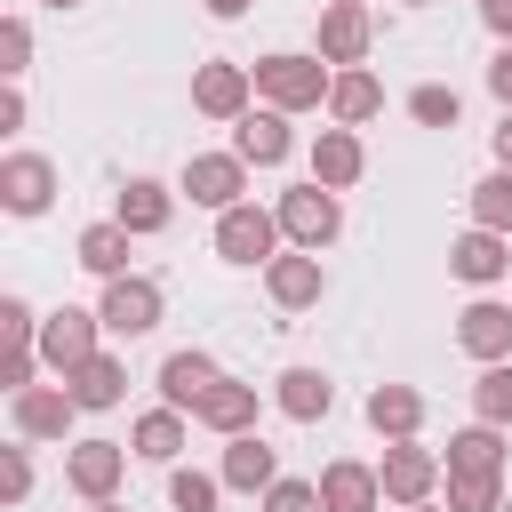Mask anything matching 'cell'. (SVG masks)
<instances>
[{"label":"cell","mask_w":512,"mask_h":512,"mask_svg":"<svg viewBox=\"0 0 512 512\" xmlns=\"http://www.w3.org/2000/svg\"><path fill=\"white\" fill-rule=\"evenodd\" d=\"M248 72H256V96L280 104V112H312V104H328V88H336V64H328V56H304V48H272V56H256Z\"/></svg>","instance_id":"cell-1"},{"label":"cell","mask_w":512,"mask_h":512,"mask_svg":"<svg viewBox=\"0 0 512 512\" xmlns=\"http://www.w3.org/2000/svg\"><path fill=\"white\" fill-rule=\"evenodd\" d=\"M96 312H104V336L136 344V336H152V328H160V312H168V288H160L152 272H120V280H104Z\"/></svg>","instance_id":"cell-2"},{"label":"cell","mask_w":512,"mask_h":512,"mask_svg":"<svg viewBox=\"0 0 512 512\" xmlns=\"http://www.w3.org/2000/svg\"><path fill=\"white\" fill-rule=\"evenodd\" d=\"M176 192H184L192 208L224 216V208L248 200V160H240V152H192V160L176 168Z\"/></svg>","instance_id":"cell-3"},{"label":"cell","mask_w":512,"mask_h":512,"mask_svg":"<svg viewBox=\"0 0 512 512\" xmlns=\"http://www.w3.org/2000/svg\"><path fill=\"white\" fill-rule=\"evenodd\" d=\"M280 208H256V200H240V208H224L216 216V256L224 264H272L280 256Z\"/></svg>","instance_id":"cell-4"},{"label":"cell","mask_w":512,"mask_h":512,"mask_svg":"<svg viewBox=\"0 0 512 512\" xmlns=\"http://www.w3.org/2000/svg\"><path fill=\"white\" fill-rule=\"evenodd\" d=\"M368 48H376V16H368V0H328L320 24H312V56H328V64L344 72V64H368Z\"/></svg>","instance_id":"cell-5"},{"label":"cell","mask_w":512,"mask_h":512,"mask_svg":"<svg viewBox=\"0 0 512 512\" xmlns=\"http://www.w3.org/2000/svg\"><path fill=\"white\" fill-rule=\"evenodd\" d=\"M280 232H288V248H328L344 232V200L328 184H296V192H280Z\"/></svg>","instance_id":"cell-6"},{"label":"cell","mask_w":512,"mask_h":512,"mask_svg":"<svg viewBox=\"0 0 512 512\" xmlns=\"http://www.w3.org/2000/svg\"><path fill=\"white\" fill-rule=\"evenodd\" d=\"M96 336H104V312H80V304H56V312H40V360H48L56 376H72L88 352H104Z\"/></svg>","instance_id":"cell-7"},{"label":"cell","mask_w":512,"mask_h":512,"mask_svg":"<svg viewBox=\"0 0 512 512\" xmlns=\"http://www.w3.org/2000/svg\"><path fill=\"white\" fill-rule=\"evenodd\" d=\"M72 416H88V408L72 400V384H24V392H8V424H16V440H64Z\"/></svg>","instance_id":"cell-8"},{"label":"cell","mask_w":512,"mask_h":512,"mask_svg":"<svg viewBox=\"0 0 512 512\" xmlns=\"http://www.w3.org/2000/svg\"><path fill=\"white\" fill-rule=\"evenodd\" d=\"M128 440H72L64 448V480H72V496H88V504H104V496H120V480H128Z\"/></svg>","instance_id":"cell-9"},{"label":"cell","mask_w":512,"mask_h":512,"mask_svg":"<svg viewBox=\"0 0 512 512\" xmlns=\"http://www.w3.org/2000/svg\"><path fill=\"white\" fill-rule=\"evenodd\" d=\"M376 480H384V504H432V488L448 480V464L432 448H416V440H384Z\"/></svg>","instance_id":"cell-10"},{"label":"cell","mask_w":512,"mask_h":512,"mask_svg":"<svg viewBox=\"0 0 512 512\" xmlns=\"http://www.w3.org/2000/svg\"><path fill=\"white\" fill-rule=\"evenodd\" d=\"M448 272H456L464 288H496V280H512V232H488V224L456 232V240H448Z\"/></svg>","instance_id":"cell-11"},{"label":"cell","mask_w":512,"mask_h":512,"mask_svg":"<svg viewBox=\"0 0 512 512\" xmlns=\"http://www.w3.org/2000/svg\"><path fill=\"white\" fill-rule=\"evenodd\" d=\"M56 200V160L48 152H8L0 160V208L8 216H48Z\"/></svg>","instance_id":"cell-12"},{"label":"cell","mask_w":512,"mask_h":512,"mask_svg":"<svg viewBox=\"0 0 512 512\" xmlns=\"http://www.w3.org/2000/svg\"><path fill=\"white\" fill-rule=\"evenodd\" d=\"M456 344H464L480 368L512 360V304H504V296H472V304L456 312Z\"/></svg>","instance_id":"cell-13"},{"label":"cell","mask_w":512,"mask_h":512,"mask_svg":"<svg viewBox=\"0 0 512 512\" xmlns=\"http://www.w3.org/2000/svg\"><path fill=\"white\" fill-rule=\"evenodd\" d=\"M264 296H272L280 312H304V304H320V296H328L320 248H288V256H272V264H264Z\"/></svg>","instance_id":"cell-14"},{"label":"cell","mask_w":512,"mask_h":512,"mask_svg":"<svg viewBox=\"0 0 512 512\" xmlns=\"http://www.w3.org/2000/svg\"><path fill=\"white\" fill-rule=\"evenodd\" d=\"M248 96H256V72L248 64H200L192 72V112H208V120H240L248 112Z\"/></svg>","instance_id":"cell-15"},{"label":"cell","mask_w":512,"mask_h":512,"mask_svg":"<svg viewBox=\"0 0 512 512\" xmlns=\"http://www.w3.org/2000/svg\"><path fill=\"white\" fill-rule=\"evenodd\" d=\"M232 152H240L248 168H280V160L296 152V136H288V112H280V104H264V112L248 104V112L232 120Z\"/></svg>","instance_id":"cell-16"},{"label":"cell","mask_w":512,"mask_h":512,"mask_svg":"<svg viewBox=\"0 0 512 512\" xmlns=\"http://www.w3.org/2000/svg\"><path fill=\"white\" fill-rule=\"evenodd\" d=\"M176 200H184L176 184H160V176H128V184H120V200H112V216H120L136 240H152V232H168V224H176Z\"/></svg>","instance_id":"cell-17"},{"label":"cell","mask_w":512,"mask_h":512,"mask_svg":"<svg viewBox=\"0 0 512 512\" xmlns=\"http://www.w3.org/2000/svg\"><path fill=\"white\" fill-rule=\"evenodd\" d=\"M320 504H328V512H376V504H384L376 464H360V456H328V464H320Z\"/></svg>","instance_id":"cell-18"},{"label":"cell","mask_w":512,"mask_h":512,"mask_svg":"<svg viewBox=\"0 0 512 512\" xmlns=\"http://www.w3.org/2000/svg\"><path fill=\"white\" fill-rule=\"evenodd\" d=\"M192 424H208V432H224V440H240V432H256V384H240V376H216V384L200 392V408H192Z\"/></svg>","instance_id":"cell-19"},{"label":"cell","mask_w":512,"mask_h":512,"mask_svg":"<svg viewBox=\"0 0 512 512\" xmlns=\"http://www.w3.org/2000/svg\"><path fill=\"white\" fill-rule=\"evenodd\" d=\"M360 168H368V152H360V128H320V136H312V184H328V192H352V184H360Z\"/></svg>","instance_id":"cell-20"},{"label":"cell","mask_w":512,"mask_h":512,"mask_svg":"<svg viewBox=\"0 0 512 512\" xmlns=\"http://www.w3.org/2000/svg\"><path fill=\"white\" fill-rule=\"evenodd\" d=\"M64 384H72V400H80L88 416H104V408H120V400H128V360H120V352H88Z\"/></svg>","instance_id":"cell-21"},{"label":"cell","mask_w":512,"mask_h":512,"mask_svg":"<svg viewBox=\"0 0 512 512\" xmlns=\"http://www.w3.org/2000/svg\"><path fill=\"white\" fill-rule=\"evenodd\" d=\"M272 408H280L288 424H320V416L336 408V384H328L320 368H280V376H272Z\"/></svg>","instance_id":"cell-22"},{"label":"cell","mask_w":512,"mask_h":512,"mask_svg":"<svg viewBox=\"0 0 512 512\" xmlns=\"http://www.w3.org/2000/svg\"><path fill=\"white\" fill-rule=\"evenodd\" d=\"M376 112H384V80H376L368 64H344L336 88H328V120H336V128H368Z\"/></svg>","instance_id":"cell-23"},{"label":"cell","mask_w":512,"mask_h":512,"mask_svg":"<svg viewBox=\"0 0 512 512\" xmlns=\"http://www.w3.org/2000/svg\"><path fill=\"white\" fill-rule=\"evenodd\" d=\"M128 240H136V232H128L120 216H104V224H80V240H72V264H80V272H96V280H120V272H128Z\"/></svg>","instance_id":"cell-24"},{"label":"cell","mask_w":512,"mask_h":512,"mask_svg":"<svg viewBox=\"0 0 512 512\" xmlns=\"http://www.w3.org/2000/svg\"><path fill=\"white\" fill-rule=\"evenodd\" d=\"M368 432L376 440H416L424 432V392L416 384H376L368 392Z\"/></svg>","instance_id":"cell-25"},{"label":"cell","mask_w":512,"mask_h":512,"mask_svg":"<svg viewBox=\"0 0 512 512\" xmlns=\"http://www.w3.org/2000/svg\"><path fill=\"white\" fill-rule=\"evenodd\" d=\"M448 480H472V472H504V424H464V432H448Z\"/></svg>","instance_id":"cell-26"},{"label":"cell","mask_w":512,"mask_h":512,"mask_svg":"<svg viewBox=\"0 0 512 512\" xmlns=\"http://www.w3.org/2000/svg\"><path fill=\"white\" fill-rule=\"evenodd\" d=\"M224 488H240V496H264L272 480H280V456L264 448V432H240V440H224Z\"/></svg>","instance_id":"cell-27"},{"label":"cell","mask_w":512,"mask_h":512,"mask_svg":"<svg viewBox=\"0 0 512 512\" xmlns=\"http://www.w3.org/2000/svg\"><path fill=\"white\" fill-rule=\"evenodd\" d=\"M216 376H224V368H216V360H208L200 344H192V352H168V360H160V400L192 416V408H200V392H208Z\"/></svg>","instance_id":"cell-28"},{"label":"cell","mask_w":512,"mask_h":512,"mask_svg":"<svg viewBox=\"0 0 512 512\" xmlns=\"http://www.w3.org/2000/svg\"><path fill=\"white\" fill-rule=\"evenodd\" d=\"M128 448H136L144 464H176V456H184V408H168V400L144 408L136 432H128Z\"/></svg>","instance_id":"cell-29"},{"label":"cell","mask_w":512,"mask_h":512,"mask_svg":"<svg viewBox=\"0 0 512 512\" xmlns=\"http://www.w3.org/2000/svg\"><path fill=\"white\" fill-rule=\"evenodd\" d=\"M216 496H224V472L168 464V504H176V512H216Z\"/></svg>","instance_id":"cell-30"},{"label":"cell","mask_w":512,"mask_h":512,"mask_svg":"<svg viewBox=\"0 0 512 512\" xmlns=\"http://www.w3.org/2000/svg\"><path fill=\"white\" fill-rule=\"evenodd\" d=\"M408 120H416V128H456V120H464V96H456L448 80H424V88H408Z\"/></svg>","instance_id":"cell-31"},{"label":"cell","mask_w":512,"mask_h":512,"mask_svg":"<svg viewBox=\"0 0 512 512\" xmlns=\"http://www.w3.org/2000/svg\"><path fill=\"white\" fill-rule=\"evenodd\" d=\"M472 416H480V424H504V432H512V360L480 368V384H472Z\"/></svg>","instance_id":"cell-32"},{"label":"cell","mask_w":512,"mask_h":512,"mask_svg":"<svg viewBox=\"0 0 512 512\" xmlns=\"http://www.w3.org/2000/svg\"><path fill=\"white\" fill-rule=\"evenodd\" d=\"M472 224L512 232V168H488V176L472 184Z\"/></svg>","instance_id":"cell-33"},{"label":"cell","mask_w":512,"mask_h":512,"mask_svg":"<svg viewBox=\"0 0 512 512\" xmlns=\"http://www.w3.org/2000/svg\"><path fill=\"white\" fill-rule=\"evenodd\" d=\"M448 512H504V472H472V480H448Z\"/></svg>","instance_id":"cell-34"},{"label":"cell","mask_w":512,"mask_h":512,"mask_svg":"<svg viewBox=\"0 0 512 512\" xmlns=\"http://www.w3.org/2000/svg\"><path fill=\"white\" fill-rule=\"evenodd\" d=\"M32 496V440L0 448V504H24Z\"/></svg>","instance_id":"cell-35"},{"label":"cell","mask_w":512,"mask_h":512,"mask_svg":"<svg viewBox=\"0 0 512 512\" xmlns=\"http://www.w3.org/2000/svg\"><path fill=\"white\" fill-rule=\"evenodd\" d=\"M264 512H328V504H320V480H288V472H280V480L264 488Z\"/></svg>","instance_id":"cell-36"},{"label":"cell","mask_w":512,"mask_h":512,"mask_svg":"<svg viewBox=\"0 0 512 512\" xmlns=\"http://www.w3.org/2000/svg\"><path fill=\"white\" fill-rule=\"evenodd\" d=\"M24 64H32V24H24V16H8V24H0V72H8V80H24Z\"/></svg>","instance_id":"cell-37"},{"label":"cell","mask_w":512,"mask_h":512,"mask_svg":"<svg viewBox=\"0 0 512 512\" xmlns=\"http://www.w3.org/2000/svg\"><path fill=\"white\" fill-rule=\"evenodd\" d=\"M0 336H8V344H40V312H32L16 288L0 296Z\"/></svg>","instance_id":"cell-38"},{"label":"cell","mask_w":512,"mask_h":512,"mask_svg":"<svg viewBox=\"0 0 512 512\" xmlns=\"http://www.w3.org/2000/svg\"><path fill=\"white\" fill-rule=\"evenodd\" d=\"M40 368H48V360H40V344H8V360H0V384H8V392H24Z\"/></svg>","instance_id":"cell-39"},{"label":"cell","mask_w":512,"mask_h":512,"mask_svg":"<svg viewBox=\"0 0 512 512\" xmlns=\"http://www.w3.org/2000/svg\"><path fill=\"white\" fill-rule=\"evenodd\" d=\"M488 96L512 112V40H496V56H488Z\"/></svg>","instance_id":"cell-40"},{"label":"cell","mask_w":512,"mask_h":512,"mask_svg":"<svg viewBox=\"0 0 512 512\" xmlns=\"http://www.w3.org/2000/svg\"><path fill=\"white\" fill-rule=\"evenodd\" d=\"M480 24H488L496 40H512V0H480Z\"/></svg>","instance_id":"cell-41"},{"label":"cell","mask_w":512,"mask_h":512,"mask_svg":"<svg viewBox=\"0 0 512 512\" xmlns=\"http://www.w3.org/2000/svg\"><path fill=\"white\" fill-rule=\"evenodd\" d=\"M0 128H24V88H16V80L0 88Z\"/></svg>","instance_id":"cell-42"},{"label":"cell","mask_w":512,"mask_h":512,"mask_svg":"<svg viewBox=\"0 0 512 512\" xmlns=\"http://www.w3.org/2000/svg\"><path fill=\"white\" fill-rule=\"evenodd\" d=\"M488 144H496V168H512V112H504V120L488 128Z\"/></svg>","instance_id":"cell-43"},{"label":"cell","mask_w":512,"mask_h":512,"mask_svg":"<svg viewBox=\"0 0 512 512\" xmlns=\"http://www.w3.org/2000/svg\"><path fill=\"white\" fill-rule=\"evenodd\" d=\"M200 8H208V16H216V24H232V16H248V8H256V0H200Z\"/></svg>","instance_id":"cell-44"},{"label":"cell","mask_w":512,"mask_h":512,"mask_svg":"<svg viewBox=\"0 0 512 512\" xmlns=\"http://www.w3.org/2000/svg\"><path fill=\"white\" fill-rule=\"evenodd\" d=\"M88 512H128V504H120V496H104V504H88Z\"/></svg>","instance_id":"cell-45"},{"label":"cell","mask_w":512,"mask_h":512,"mask_svg":"<svg viewBox=\"0 0 512 512\" xmlns=\"http://www.w3.org/2000/svg\"><path fill=\"white\" fill-rule=\"evenodd\" d=\"M40 8H80V0H40Z\"/></svg>","instance_id":"cell-46"},{"label":"cell","mask_w":512,"mask_h":512,"mask_svg":"<svg viewBox=\"0 0 512 512\" xmlns=\"http://www.w3.org/2000/svg\"><path fill=\"white\" fill-rule=\"evenodd\" d=\"M400 512H440V504H400Z\"/></svg>","instance_id":"cell-47"},{"label":"cell","mask_w":512,"mask_h":512,"mask_svg":"<svg viewBox=\"0 0 512 512\" xmlns=\"http://www.w3.org/2000/svg\"><path fill=\"white\" fill-rule=\"evenodd\" d=\"M400 8H424V0H400Z\"/></svg>","instance_id":"cell-48"},{"label":"cell","mask_w":512,"mask_h":512,"mask_svg":"<svg viewBox=\"0 0 512 512\" xmlns=\"http://www.w3.org/2000/svg\"><path fill=\"white\" fill-rule=\"evenodd\" d=\"M504 512H512V496H504Z\"/></svg>","instance_id":"cell-49"}]
</instances>
